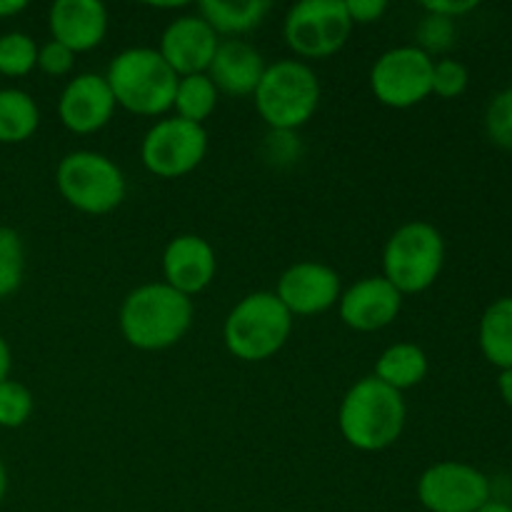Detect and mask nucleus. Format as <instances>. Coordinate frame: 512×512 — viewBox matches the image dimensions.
Instances as JSON below:
<instances>
[{"mask_svg":"<svg viewBox=\"0 0 512 512\" xmlns=\"http://www.w3.org/2000/svg\"><path fill=\"white\" fill-rule=\"evenodd\" d=\"M478 343L485 360L495 368H512V295L493 300L485 308L478 328Z\"/></svg>","mask_w":512,"mask_h":512,"instance_id":"412c9836","label":"nucleus"},{"mask_svg":"<svg viewBox=\"0 0 512 512\" xmlns=\"http://www.w3.org/2000/svg\"><path fill=\"white\" fill-rule=\"evenodd\" d=\"M485 130L495 145L512 150V88L493 95L485 110Z\"/></svg>","mask_w":512,"mask_h":512,"instance_id":"cd10ccee","label":"nucleus"},{"mask_svg":"<svg viewBox=\"0 0 512 512\" xmlns=\"http://www.w3.org/2000/svg\"><path fill=\"white\" fill-rule=\"evenodd\" d=\"M40 125L38 103L20 88H0V143L18 145L35 135Z\"/></svg>","mask_w":512,"mask_h":512,"instance_id":"4be33fe9","label":"nucleus"},{"mask_svg":"<svg viewBox=\"0 0 512 512\" xmlns=\"http://www.w3.org/2000/svg\"><path fill=\"white\" fill-rule=\"evenodd\" d=\"M218 95V88L208 78V73L185 75V78H178L173 110L178 118L203 125L218 108Z\"/></svg>","mask_w":512,"mask_h":512,"instance_id":"5701e85b","label":"nucleus"},{"mask_svg":"<svg viewBox=\"0 0 512 512\" xmlns=\"http://www.w3.org/2000/svg\"><path fill=\"white\" fill-rule=\"evenodd\" d=\"M75 53L68 50L65 45L48 40V43L38 45V70H43L50 78H63L73 70Z\"/></svg>","mask_w":512,"mask_h":512,"instance_id":"c756f323","label":"nucleus"},{"mask_svg":"<svg viewBox=\"0 0 512 512\" xmlns=\"http://www.w3.org/2000/svg\"><path fill=\"white\" fill-rule=\"evenodd\" d=\"M475 8H478V0H428V3H423L425 13L443 15V18L450 20L463 18Z\"/></svg>","mask_w":512,"mask_h":512,"instance_id":"473e14b6","label":"nucleus"},{"mask_svg":"<svg viewBox=\"0 0 512 512\" xmlns=\"http://www.w3.org/2000/svg\"><path fill=\"white\" fill-rule=\"evenodd\" d=\"M193 300L170 285L145 283L125 295L118 325L125 343L135 350L158 353L178 345L193 325Z\"/></svg>","mask_w":512,"mask_h":512,"instance_id":"f257e3e1","label":"nucleus"},{"mask_svg":"<svg viewBox=\"0 0 512 512\" xmlns=\"http://www.w3.org/2000/svg\"><path fill=\"white\" fill-rule=\"evenodd\" d=\"M5 493H8V473H5V465L0 460V503H3Z\"/></svg>","mask_w":512,"mask_h":512,"instance_id":"4c0bfd02","label":"nucleus"},{"mask_svg":"<svg viewBox=\"0 0 512 512\" xmlns=\"http://www.w3.org/2000/svg\"><path fill=\"white\" fill-rule=\"evenodd\" d=\"M105 80L115 105L143 118H165L173 110L178 75L158 48H125L110 60Z\"/></svg>","mask_w":512,"mask_h":512,"instance_id":"7ed1b4c3","label":"nucleus"},{"mask_svg":"<svg viewBox=\"0 0 512 512\" xmlns=\"http://www.w3.org/2000/svg\"><path fill=\"white\" fill-rule=\"evenodd\" d=\"M38 68V45L28 33L10 30L0 35V75L23 78Z\"/></svg>","mask_w":512,"mask_h":512,"instance_id":"b1692460","label":"nucleus"},{"mask_svg":"<svg viewBox=\"0 0 512 512\" xmlns=\"http://www.w3.org/2000/svg\"><path fill=\"white\" fill-rule=\"evenodd\" d=\"M345 10L353 25H373L388 13V3L385 0H345Z\"/></svg>","mask_w":512,"mask_h":512,"instance_id":"7c9ffc66","label":"nucleus"},{"mask_svg":"<svg viewBox=\"0 0 512 512\" xmlns=\"http://www.w3.org/2000/svg\"><path fill=\"white\" fill-rule=\"evenodd\" d=\"M510 70H512V65H510Z\"/></svg>","mask_w":512,"mask_h":512,"instance_id":"58836bf2","label":"nucleus"},{"mask_svg":"<svg viewBox=\"0 0 512 512\" xmlns=\"http://www.w3.org/2000/svg\"><path fill=\"white\" fill-rule=\"evenodd\" d=\"M10 368H13V353H10L8 340L0 335V383L10 378Z\"/></svg>","mask_w":512,"mask_h":512,"instance_id":"72a5a7b5","label":"nucleus"},{"mask_svg":"<svg viewBox=\"0 0 512 512\" xmlns=\"http://www.w3.org/2000/svg\"><path fill=\"white\" fill-rule=\"evenodd\" d=\"M408 420L405 398L375 375L350 385L338 408L340 435L360 453H380L400 440Z\"/></svg>","mask_w":512,"mask_h":512,"instance_id":"f03ea898","label":"nucleus"},{"mask_svg":"<svg viewBox=\"0 0 512 512\" xmlns=\"http://www.w3.org/2000/svg\"><path fill=\"white\" fill-rule=\"evenodd\" d=\"M433 63L415 45L385 50L370 68V90L388 108H415L433 95Z\"/></svg>","mask_w":512,"mask_h":512,"instance_id":"9d476101","label":"nucleus"},{"mask_svg":"<svg viewBox=\"0 0 512 512\" xmlns=\"http://www.w3.org/2000/svg\"><path fill=\"white\" fill-rule=\"evenodd\" d=\"M55 188L70 208L85 215H108L125 200L128 185L120 165L95 150H73L55 168Z\"/></svg>","mask_w":512,"mask_h":512,"instance_id":"0eeeda50","label":"nucleus"},{"mask_svg":"<svg viewBox=\"0 0 512 512\" xmlns=\"http://www.w3.org/2000/svg\"><path fill=\"white\" fill-rule=\"evenodd\" d=\"M403 310V295L383 278L368 275L343 290L338 300L340 320L358 333H375L398 320Z\"/></svg>","mask_w":512,"mask_h":512,"instance_id":"2eb2a0df","label":"nucleus"},{"mask_svg":"<svg viewBox=\"0 0 512 512\" xmlns=\"http://www.w3.org/2000/svg\"><path fill=\"white\" fill-rule=\"evenodd\" d=\"M470 83V73L460 60L440 58L433 63V93L438 98H458Z\"/></svg>","mask_w":512,"mask_h":512,"instance_id":"c85d7f7f","label":"nucleus"},{"mask_svg":"<svg viewBox=\"0 0 512 512\" xmlns=\"http://www.w3.org/2000/svg\"><path fill=\"white\" fill-rule=\"evenodd\" d=\"M265 58L248 40H220L215 58L208 68V78L218 88V93L230 98H248L255 93L260 78L265 73Z\"/></svg>","mask_w":512,"mask_h":512,"instance_id":"a211bd4d","label":"nucleus"},{"mask_svg":"<svg viewBox=\"0 0 512 512\" xmlns=\"http://www.w3.org/2000/svg\"><path fill=\"white\" fill-rule=\"evenodd\" d=\"M108 8L100 0H55L48 10L50 40L68 50L88 53L108 35Z\"/></svg>","mask_w":512,"mask_h":512,"instance_id":"f3484780","label":"nucleus"},{"mask_svg":"<svg viewBox=\"0 0 512 512\" xmlns=\"http://www.w3.org/2000/svg\"><path fill=\"white\" fill-rule=\"evenodd\" d=\"M220 40L215 30L198 13L178 15L165 25L158 53L178 78L208 73Z\"/></svg>","mask_w":512,"mask_h":512,"instance_id":"ddd939ff","label":"nucleus"},{"mask_svg":"<svg viewBox=\"0 0 512 512\" xmlns=\"http://www.w3.org/2000/svg\"><path fill=\"white\" fill-rule=\"evenodd\" d=\"M498 390H500V398H503L505 405H508V408L512 410V368L510 370H500Z\"/></svg>","mask_w":512,"mask_h":512,"instance_id":"c9c22d12","label":"nucleus"},{"mask_svg":"<svg viewBox=\"0 0 512 512\" xmlns=\"http://www.w3.org/2000/svg\"><path fill=\"white\" fill-rule=\"evenodd\" d=\"M445 265L443 233L428 220H410L395 228L383 248V278L400 295L433 288Z\"/></svg>","mask_w":512,"mask_h":512,"instance_id":"423d86ee","label":"nucleus"},{"mask_svg":"<svg viewBox=\"0 0 512 512\" xmlns=\"http://www.w3.org/2000/svg\"><path fill=\"white\" fill-rule=\"evenodd\" d=\"M253 98L255 110L270 130L298 133L318 113L320 80L303 60H275L265 68Z\"/></svg>","mask_w":512,"mask_h":512,"instance_id":"39448f33","label":"nucleus"},{"mask_svg":"<svg viewBox=\"0 0 512 512\" xmlns=\"http://www.w3.org/2000/svg\"><path fill=\"white\" fill-rule=\"evenodd\" d=\"M458 38V28H455V20L443 18V15L425 13L420 18L418 28H415V48L423 50L425 55H443L448 53L455 45Z\"/></svg>","mask_w":512,"mask_h":512,"instance_id":"a878e982","label":"nucleus"},{"mask_svg":"<svg viewBox=\"0 0 512 512\" xmlns=\"http://www.w3.org/2000/svg\"><path fill=\"white\" fill-rule=\"evenodd\" d=\"M268 153H270V160H278V163H293V160L300 158L298 135L280 133V130H270Z\"/></svg>","mask_w":512,"mask_h":512,"instance_id":"2f4dec72","label":"nucleus"},{"mask_svg":"<svg viewBox=\"0 0 512 512\" xmlns=\"http://www.w3.org/2000/svg\"><path fill=\"white\" fill-rule=\"evenodd\" d=\"M35 408V398L18 380H3L0 383V428L15 430L23 428L30 420Z\"/></svg>","mask_w":512,"mask_h":512,"instance_id":"bb28decb","label":"nucleus"},{"mask_svg":"<svg viewBox=\"0 0 512 512\" xmlns=\"http://www.w3.org/2000/svg\"><path fill=\"white\" fill-rule=\"evenodd\" d=\"M428 355L420 345L415 343H393L380 353L375 360V378L385 383L388 388L405 393V390L415 388L428 375Z\"/></svg>","mask_w":512,"mask_h":512,"instance_id":"aec40b11","label":"nucleus"},{"mask_svg":"<svg viewBox=\"0 0 512 512\" xmlns=\"http://www.w3.org/2000/svg\"><path fill=\"white\" fill-rule=\"evenodd\" d=\"M418 500L430 512H478L490 500V480L468 463L443 460L420 475Z\"/></svg>","mask_w":512,"mask_h":512,"instance_id":"9b49d317","label":"nucleus"},{"mask_svg":"<svg viewBox=\"0 0 512 512\" xmlns=\"http://www.w3.org/2000/svg\"><path fill=\"white\" fill-rule=\"evenodd\" d=\"M208 155V130L178 115L158 118L140 143V160L155 178L178 180L193 173Z\"/></svg>","mask_w":512,"mask_h":512,"instance_id":"1a4fd4ad","label":"nucleus"},{"mask_svg":"<svg viewBox=\"0 0 512 512\" xmlns=\"http://www.w3.org/2000/svg\"><path fill=\"white\" fill-rule=\"evenodd\" d=\"M270 13L268 0H203L198 15L215 30V35H238L258 28Z\"/></svg>","mask_w":512,"mask_h":512,"instance_id":"6ab92c4d","label":"nucleus"},{"mask_svg":"<svg viewBox=\"0 0 512 512\" xmlns=\"http://www.w3.org/2000/svg\"><path fill=\"white\" fill-rule=\"evenodd\" d=\"M345 0H300L283 20L285 45L300 60H323L343 50L353 33Z\"/></svg>","mask_w":512,"mask_h":512,"instance_id":"6e6552de","label":"nucleus"},{"mask_svg":"<svg viewBox=\"0 0 512 512\" xmlns=\"http://www.w3.org/2000/svg\"><path fill=\"white\" fill-rule=\"evenodd\" d=\"M25 8H28L25 0H0V20L15 18V15L23 13Z\"/></svg>","mask_w":512,"mask_h":512,"instance_id":"f704fd0d","label":"nucleus"},{"mask_svg":"<svg viewBox=\"0 0 512 512\" xmlns=\"http://www.w3.org/2000/svg\"><path fill=\"white\" fill-rule=\"evenodd\" d=\"M218 273V255L210 240L203 235L183 233L175 235L163 250V283L178 293L193 295L203 293Z\"/></svg>","mask_w":512,"mask_h":512,"instance_id":"dca6fc26","label":"nucleus"},{"mask_svg":"<svg viewBox=\"0 0 512 512\" xmlns=\"http://www.w3.org/2000/svg\"><path fill=\"white\" fill-rule=\"evenodd\" d=\"M25 275V245L18 230L0 225V300L18 293Z\"/></svg>","mask_w":512,"mask_h":512,"instance_id":"393cba45","label":"nucleus"},{"mask_svg":"<svg viewBox=\"0 0 512 512\" xmlns=\"http://www.w3.org/2000/svg\"><path fill=\"white\" fill-rule=\"evenodd\" d=\"M293 318H308L335 308L343 295V283L335 268L318 260H300L283 270L273 290Z\"/></svg>","mask_w":512,"mask_h":512,"instance_id":"f8f14e48","label":"nucleus"},{"mask_svg":"<svg viewBox=\"0 0 512 512\" xmlns=\"http://www.w3.org/2000/svg\"><path fill=\"white\" fill-rule=\"evenodd\" d=\"M293 333V315L278 295L255 290L233 305L223 323V343L235 360L263 363L283 350Z\"/></svg>","mask_w":512,"mask_h":512,"instance_id":"20e7f679","label":"nucleus"},{"mask_svg":"<svg viewBox=\"0 0 512 512\" xmlns=\"http://www.w3.org/2000/svg\"><path fill=\"white\" fill-rule=\"evenodd\" d=\"M478 512H512V508L505 503H498V500H490V503L483 505Z\"/></svg>","mask_w":512,"mask_h":512,"instance_id":"e433bc0d","label":"nucleus"},{"mask_svg":"<svg viewBox=\"0 0 512 512\" xmlns=\"http://www.w3.org/2000/svg\"><path fill=\"white\" fill-rule=\"evenodd\" d=\"M115 98L105 75L78 73L65 83L58 98L60 123L75 135H93L113 120Z\"/></svg>","mask_w":512,"mask_h":512,"instance_id":"4468645a","label":"nucleus"}]
</instances>
